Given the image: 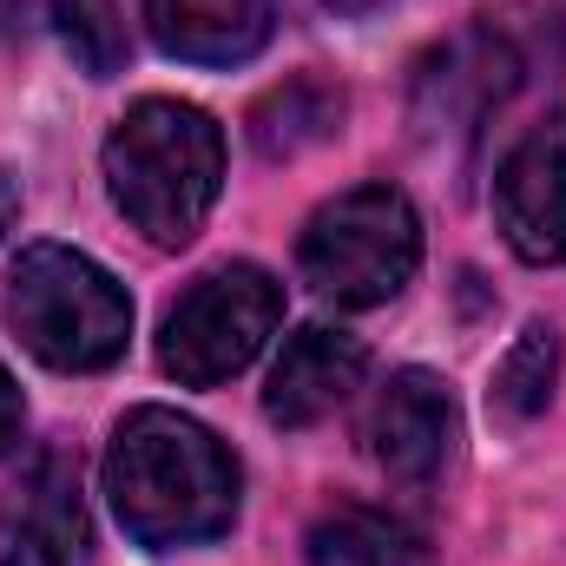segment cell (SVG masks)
Returning a JSON list of instances; mask_svg holds the SVG:
<instances>
[{"label":"cell","mask_w":566,"mask_h":566,"mask_svg":"<svg viewBox=\"0 0 566 566\" xmlns=\"http://www.w3.org/2000/svg\"><path fill=\"white\" fill-rule=\"evenodd\" d=\"M369 454L382 474L396 481H434L441 461L454 454V402L441 389V376L428 369H396L376 402H369V428H363Z\"/></svg>","instance_id":"8"},{"label":"cell","mask_w":566,"mask_h":566,"mask_svg":"<svg viewBox=\"0 0 566 566\" xmlns=\"http://www.w3.org/2000/svg\"><path fill=\"white\" fill-rule=\"evenodd\" d=\"M93 527L80 501V468L60 448H40L0 494V566H86Z\"/></svg>","instance_id":"6"},{"label":"cell","mask_w":566,"mask_h":566,"mask_svg":"<svg viewBox=\"0 0 566 566\" xmlns=\"http://www.w3.org/2000/svg\"><path fill=\"white\" fill-rule=\"evenodd\" d=\"M310 566H441L428 534L389 507H329L310 527Z\"/></svg>","instance_id":"11"},{"label":"cell","mask_w":566,"mask_h":566,"mask_svg":"<svg viewBox=\"0 0 566 566\" xmlns=\"http://www.w3.org/2000/svg\"><path fill=\"white\" fill-rule=\"evenodd\" d=\"M283 323V283L258 264H218L191 283L165 329H158V363L165 376L191 382V389H211V382H231L238 369L258 363V349L277 336Z\"/></svg>","instance_id":"5"},{"label":"cell","mask_w":566,"mask_h":566,"mask_svg":"<svg viewBox=\"0 0 566 566\" xmlns=\"http://www.w3.org/2000/svg\"><path fill=\"white\" fill-rule=\"evenodd\" d=\"M494 218L514 258L560 264L566 258V113L527 126L494 165Z\"/></svg>","instance_id":"7"},{"label":"cell","mask_w":566,"mask_h":566,"mask_svg":"<svg viewBox=\"0 0 566 566\" xmlns=\"http://www.w3.org/2000/svg\"><path fill=\"white\" fill-rule=\"evenodd\" d=\"M224 185V133L205 106L185 99H139L106 139V191L145 231V244L178 251L205 231Z\"/></svg>","instance_id":"2"},{"label":"cell","mask_w":566,"mask_h":566,"mask_svg":"<svg viewBox=\"0 0 566 566\" xmlns=\"http://www.w3.org/2000/svg\"><path fill=\"white\" fill-rule=\"evenodd\" d=\"M106 501L151 554L198 547L238 521V461L178 409H133L106 448Z\"/></svg>","instance_id":"1"},{"label":"cell","mask_w":566,"mask_h":566,"mask_svg":"<svg viewBox=\"0 0 566 566\" xmlns=\"http://www.w3.org/2000/svg\"><path fill=\"white\" fill-rule=\"evenodd\" d=\"M336 119H343V93H336V86H323V80H290L283 93H271V99L251 113V139H258L264 158H290V151H303V145L329 139Z\"/></svg>","instance_id":"12"},{"label":"cell","mask_w":566,"mask_h":566,"mask_svg":"<svg viewBox=\"0 0 566 566\" xmlns=\"http://www.w3.org/2000/svg\"><path fill=\"white\" fill-rule=\"evenodd\" d=\"M145 27L171 60L238 66L271 40L277 0H145Z\"/></svg>","instance_id":"10"},{"label":"cell","mask_w":566,"mask_h":566,"mask_svg":"<svg viewBox=\"0 0 566 566\" xmlns=\"http://www.w3.org/2000/svg\"><path fill=\"white\" fill-rule=\"evenodd\" d=\"M20 422H27V409H20V389H13V376H7V363H0V454L20 441Z\"/></svg>","instance_id":"15"},{"label":"cell","mask_w":566,"mask_h":566,"mask_svg":"<svg viewBox=\"0 0 566 566\" xmlns=\"http://www.w3.org/2000/svg\"><path fill=\"white\" fill-rule=\"evenodd\" d=\"M554 369H560V343L547 323H527L521 343L501 356L494 369V416L501 422H534L554 402Z\"/></svg>","instance_id":"13"},{"label":"cell","mask_w":566,"mask_h":566,"mask_svg":"<svg viewBox=\"0 0 566 566\" xmlns=\"http://www.w3.org/2000/svg\"><path fill=\"white\" fill-rule=\"evenodd\" d=\"M13 218H20V185H13V178L0 171V231H7Z\"/></svg>","instance_id":"17"},{"label":"cell","mask_w":566,"mask_h":566,"mask_svg":"<svg viewBox=\"0 0 566 566\" xmlns=\"http://www.w3.org/2000/svg\"><path fill=\"white\" fill-rule=\"evenodd\" d=\"M303 277L343 310H376L402 296L422 264V218L396 185H356L303 224Z\"/></svg>","instance_id":"4"},{"label":"cell","mask_w":566,"mask_h":566,"mask_svg":"<svg viewBox=\"0 0 566 566\" xmlns=\"http://www.w3.org/2000/svg\"><path fill=\"white\" fill-rule=\"evenodd\" d=\"M7 323L46 369L93 376L126 356L133 303L113 283V271H99L86 251L27 244L7 271Z\"/></svg>","instance_id":"3"},{"label":"cell","mask_w":566,"mask_h":566,"mask_svg":"<svg viewBox=\"0 0 566 566\" xmlns=\"http://www.w3.org/2000/svg\"><path fill=\"white\" fill-rule=\"evenodd\" d=\"M53 20H60L66 53H73L93 80H113V73L126 66L133 40H126V13H119V0H60Z\"/></svg>","instance_id":"14"},{"label":"cell","mask_w":566,"mask_h":566,"mask_svg":"<svg viewBox=\"0 0 566 566\" xmlns=\"http://www.w3.org/2000/svg\"><path fill=\"white\" fill-rule=\"evenodd\" d=\"M369 376V349L349 336V329H296L283 343L277 369L264 382V416L283 428H310L323 416H336Z\"/></svg>","instance_id":"9"},{"label":"cell","mask_w":566,"mask_h":566,"mask_svg":"<svg viewBox=\"0 0 566 566\" xmlns=\"http://www.w3.org/2000/svg\"><path fill=\"white\" fill-rule=\"evenodd\" d=\"M336 13H376V7H389V0H329Z\"/></svg>","instance_id":"18"},{"label":"cell","mask_w":566,"mask_h":566,"mask_svg":"<svg viewBox=\"0 0 566 566\" xmlns=\"http://www.w3.org/2000/svg\"><path fill=\"white\" fill-rule=\"evenodd\" d=\"M60 0H0V33H20V27H33L40 13H53Z\"/></svg>","instance_id":"16"}]
</instances>
